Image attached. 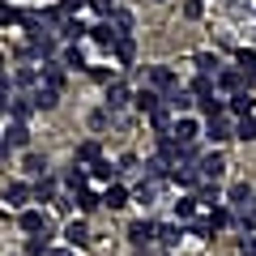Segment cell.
<instances>
[{"mask_svg": "<svg viewBox=\"0 0 256 256\" xmlns=\"http://www.w3.org/2000/svg\"><path fill=\"white\" fill-rule=\"evenodd\" d=\"M47 256H73L68 248H47Z\"/></svg>", "mask_w": 256, "mask_h": 256, "instance_id": "obj_49", "label": "cell"}, {"mask_svg": "<svg viewBox=\"0 0 256 256\" xmlns=\"http://www.w3.org/2000/svg\"><path fill=\"white\" fill-rule=\"evenodd\" d=\"M56 192H60V180H56V175L34 180V201H56Z\"/></svg>", "mask_w": 256, "mask_h": 256, "instance_id": "obj_28", "label": "cell"}, {"mask_svg": "<svg viewBox=\"0 0 256 256\" xmlns=\"http://www.w3.org/2000/svg\"><path fill=\"white\" fill-rule=\"evenodd\" d=\"M4 111H9V98H4V94H0V116H4Z\"/></svg>", "mask_w": 256, "mask_h": 256, "instance_id": "obj_51", "label": "cell"}, {"mask_svg": "<svg viewBox=\"0 0 256 256\" xmlns=\"http://www.w3.org/2000/svg\"><path fill=\"white\" fill-rule=\"evenodd\" d=\"M158 244L162 248H180V239H184V222H158Z\"/></svg>", "mask_w": 256, "mask_h": 256, "instance_id": "obj_15", "label": "cell"}, {"mask_svg": "<svg viewBox=\"0 0 256 256\" xmlns=\"http://www.w3.org/2000/svg\"><path fill=\"white\" fill-rule=\"evenodd\" d=\"M0 73H4V52H0Z\"/></svg>", "mask_w": 256, "mask_h": 256, "instance_id": "obj_52", "label": "cell"}, {"mask_svg": "<svg viewBox=\"0 0 256 256\" xmlns=\"http://www.w3.org/2000/svg\"><path fill=\"white\" fill-rule=\"evenodd\" d=\"M154 235H158V222H150V218H141V222L128 226V239H132V244H154Z\"/></svg>", "mask_w": 256, "mask_h": 256, "instance_id": "obj_19", "label": "cell"}, {"mask_svg": "<svg viewBox=\"0 0 256 256\" xmlns=\"http://www.w3.org/2000/svg\"><path fill=\"white\" fill-rule=\"evenodd\" d=\"M102 102H107L102 111H107V116H116V111H124L128 102H132V90H128L124 82H111V86H107V98H102Z\"/></svg>", "mask_w": 256, "mask_h": 256, "instance_id": "obj_5", "label": "cell"}, {"mask_svg": "<svg viewBox=\"0 0 256 256\" xmlns=\"http://www.w3.org/2000/svg\"><path fill=\"white\" fill-rule=\"evenodd\" d=\"M111 26H116L120 34H128V30H132V18H128L124 9H116V13H111Z\"/></svg>", "mask_w": 256, "mask_h": 256, "instance_id": "obj_41", "label": "cell"}, {"mask_svg": "<svg viewBox=\"0 0 256 256\" xmlns=\"http://www.w3.org/2000/svg\"><path fill=\"white\" fill-rule=\"evenodd\" d=\"M22 171H26L30 180H43V175H52V171H47V158H43V154H26V158H22Z\"/></svg>", "mask_w": 256, "mask_h": 256, "instance_id": "obj_29", "label": "cell"}, {"mask_svg": "<svg viewBox=\"0 0 256 256\" xmlns=\"http://www.w3.org/2000/svg\"><path fill=\"white\" fill-rule=\"evenodd\" d=\"M9 116L22 120V124L34 116V102H30V94H9Z\"/></svg>", "mask_w": 256, "mask_h": 256, "instance_id": "obj_21", "label": "cell"}, {"mask_svg": "<svg viewBox=\"0 0 256 256\" xmlns=\"http://www.w3.org/2000/svg\"><path fill=\"white\" fill-rule=\"evenodd\" d=\"M235 137H239V141H256V116L235 120Z\"/></svg>", "mask_w": 256, "mask_h": 256, "instance_id": "obj_38", "label": "cell"}, {"mask_svg": "<svg viewBox=\"0 0 256 256\" xmlns=\"http://www.w3.org/2000/svg\"><path fill=\"white\" fill-rule=\"evenodd\" d=\"M171 116H175V111H171V107H166V102H162V107H158V111H154V116H150V124H154V137H158V132H171V124H175V120H171Z\"/></svg>", "mask_w": 256, "mask_h": 256, "instance_id": "obj_32", "label": "cell"}, {"mask_svg": "<svg viewBox=\"0 0 256 256\" xmlns=\"http://www.w3.org/2000/svg\"><path fill=\"white\" fill-rule=\"evenodd\" d=\"M90 4H94L98 18H111V13H116V0H90Z\"/></svg>", "mask_w": 256, "mask_h": 256, "instance_id": "obj_46", "label": "cell"}, {"mask_svg": "<svg viewBox=\"0 0 256 256\" xmlns=\"http://www.w3.org/2000/svg\"><path fill=\"white\" fill-rule=\"evenodd\" d=\"M98 158H102V150H98V141H82V146H77V158H73V162H98Z\"/></svg>", "mask_w": 256, "mask_h": 256, "instance_id": "obj_36", "label": "cell"}, {"mask_svg": "<svg viewBox=\"0 0 256 256\" xmlns=\"http://www.w3.org/2000/svg\"><path fill=\"white\" fill-rule=\"evenodd\" d=\"M214 86H218V94H239V90H248V77L239 73V68H218V77H214Z\"/></svg>", "mask_w": 256, "mask_h": 256, "instance_id": "obj_3", "label": "cell"}, {"mask_svg": "<svg viewBox=\"0 0 256 256\" xmlns=\"http://www.w3.org/2000/svg\"><path fill=\"white\" fill-rule=\"evenodd\" d=\"M60 64H64V68H86V52H82L77 43L64 47V60H60Z\"/></svg>", "mask_w": 256, "mask_h": 256, "instance_id": "obj_39", "label": "cell"}, {"mask_svg": "<svg viewBox=\"0 0 256 256\" xmlns=\"http://www.w3.org/2000/svg\"><path fill=\"white\" fill-rule=\"evenodd\" d=\"M26 256H47V235L38 239V235H30V244H26Z\"/></svg>", "mask_w": 256, "mask_h": 256, "instance_id": "obj_42", "label": "cell"}, {"mask_svg": "<svg viewBox=\"0 0 256 256\" xmlns=\"http://www.w3.org/2000/svg\"><path fill=\"white\" fill-rule=\"evenodd\" d=\"M239 252H244V256H256V235H244V239H239Z\"/></svg>", "mask_w": 256, "mask_h": 256, "instance_id": "obj_47", "label": "cell"}, {"mask_svg": "<svg viewBox=\"0 0 256 256\" xmlns=\"http://www.w3.org/2000/svg\"><path fill=\"white\" fill-rule=\"evenodd\" d=\"M192 98H196V102H201V98H214V94H218V86H214V77H205V73H196V77H192Z\"/></svg>", "mask_w": 256, "mask_h": 256, "instance_id": "obj_26", "label": "cell"}, {"mask_svg": "<svg viewBox=\"0 0 256 256\" xmlns=\"http://www.w3.org/2000/svg\"><path fill=\"white\" fill-rule=\"evenodd\" d=\"M73 201H77V210L82 214H94L102 205V192H94V188H82V192H73Z\"/></svg>", "mask_w": 256, "mask_h": 256, "instance_id": "obj_27", "label": "cell"}, {"mask_svg": "<svg viewBox=\"0 0 256 256\" xmlns=\"http://www.w3.org/2000/svg\"><path fill=\"white\" fill-rule=\"evenodd\" d=\"M30 102H34V111H52L56 102H60V90H52V86H34V90H30Z\"/></svg>", "mask_w": 256, "mask_h": 256, "instance_id": "obj_16", "label": "cell"}, {"mask_svg": "<svg viewBox=\"0 0 256 256\" xmlns=\"http://www.w3.org/2000/svg\"><path fill=\"white\" fill-rule=\"evenodd\" d=\"M90 38H94V43H102V47L111 52V47H116V38H124V34H120V30L111 26V18H102L98 26H90Z\"/></svg>", "mask_w": 256, "mask_h": 256, "instance_id": "obj_14", "label": "cell"}, {"mask_svg": "<svg viewBox=\"0 0 256 256\" xmlns=\"http://www.w3.org/2000/svg\"><path fill=\"white\" fill-rule=\"evenodd\" d=\"M175 218L188 226V222L196 218V196H180V201H175Z\"/></svg>", "mask_w": 256, "mask_h": 256, "instance_id": "obj_35", "label": "cell"}, {"mask_svg": "<svg viewBox=\"0 0 256 256\" xmlns=\"http://www.w3.org/2000/svg\"><path fill=\"white\" fill-rule=\"evenodd\" d=\"M158 188H162V180H150V175H146L141 188L132 192V201H137V205H154V201H158Z\"/></svg>", "mask_w": 256, "mask_h": 256, "instance_id": "obj_25", "label": "cell"}, {"mask_svg": "<svg viewBox=\"0 0 256 256\" xmlns=\"http://www.w3.org/2000/svg\"><path fill=\"white\" fill-rule=\"evenodd\" d=\"M210 218H214V226H230V218H235V214H230V205H214V214H210Z\"/></svg>", "mask_w": 256, "mask_h": 256, "instance_id": "obj_40", "label": "cell"}, {"mask_svg": "<svg viewBox=\"0 0 256 256\" xmlns=\"http://www.w3.org/2000/svg\"><path fill=\"white\" fill-rule=\"evenodd\" d=\"M196 171H201V180H205V184H218V180H222V171H226V158H222L218 150H210V154H201Z\"/></svg>", "mask_w": 256, "mask_h": 256, "instance_id": "obj_2", "label": "cell"}, {"mask_svg": "<svg viewBox=\"0 0 256 256\" xmlns=\"http://www.w3.org/2000/svg\"><path fill=\"white\" fill-rule=\"evenodd\" d=\"M171 184H175V188H201V171H196V166H175V171H171Z\"/></svg>", "mask_w": 256, "mask_h": 256, "instance_id": "obj_18", "label": "cell"}, {"mask_svg": "<svg viewBox=\"0 0 256 256\" xmlns=\"http://www.w3.org/2000/svg\"><path fill=\"white\" fill-rule=\"evenodd\" d=\"M137 166H141V162H137V154H124V158L116 162V171H120V175H128V171H137Z\"/></svg>", "mask_w": 256, "mask_h": 256, "instance_id": "obj_44", "label": "cell"}, {"mask_svg": "<svg viewBox=\"0 0 256 256\" xmlns=\"http://www.w3.org/2000/svg\"><path fill=\"white\" fill-rule=\"evenodd\" d=\"M252 210H256V196H252Z\"/></svg>", "mask_w": 256, "mask_h": 256, "instance_id": "obj_53", "label": "cell"}, {"mask_svg": "<svg viewBox=\"0 0 256 256\" xmlns=\"http://www.w3.org/2000/svg\"><path fill=\"white\" fill-rule=\"evenodd\" d=\"M0 137L9 141V150H30V124H22V120H13Z\"/></svg>", "mask_w": 256, "mask_h": 256, "instance_id": "obj_11", "label": "cell"}, {"mask_svg": "<svg viewBox=\"0 0 256 256\" xmlns=\"http://www.w3.org/2000/svg\"><path fill=\"white\" fill-rule=\"evenodd\" d=\"M90 226H86V222L82 218H73V222H68V226H64V244H68V248H90Z\"/></svg>", "mask_w": 256, "mask_h": 256, "instance_id": "obj_10", "label": "cell"}, {"mask_svg": "<svg viewBox=\"0 0 256 256\" xmlns=\"http://www.w3.org/2000/svg\"><path fill=\"white\" fill-rule=\"evenodd\" d=\"M116 175H120V171H116V166L107 162V158L90 162V180H94V184H102V188H111V184H116Z\"/></svg>", "mask_w": 256, "mask_h": 256, "instance_id": "obj_23", "label": "cell"}, {"mask_svg": "<svg viewBox=\"0 0 256 256\" xmlns=\"http://www.w3.org/2000/svg\"><path fill=\"white\" fill-rule=\"evenodd\" d=\"M111 52H116V60H120V68H124V64H132V56H137V43H132V34H124V38H116V47H111Z\"/></svg>", "mask_w": 256, "mask_h": 256, "instance_id": "obj_30", "label": "cell"}, {"mask_svg": "<svg viewBox=\"0 0 256 256\" xmlns=\"http://www.w3.org/2000/svg\"><path fill=\"white\" fill-rule=\"evenodd\" d=\"M201 132L214 141V146H222V141H230V137H235V116H214V120H205V128H201Z\"/></svg>", "mask_w": 256, "mask_h": 256, "instance_id": "obj_1", "label": "cell"}, {"mask_svg": "<svg viewBox=\"0 0 256 256\" xmlns=\"http://www.w3.org/2000/svg\"><path fill=\"white\" fill-rule=\"evenodd\" d=\"M171 137L180 141V146H196V137H201V124H196L192 116H180V120L171 124Z\"/></svg>", "mask_w": 256, "mask_h": 256, "instance_id": "obj_6", "label": "cell"}, {"mask_svg": "<svg viewBox=\"0 0 256 256\" xmlns=\"http://www.w3.org/2000/svg\"><path fill=\"white\" fill-rule=\"evenodd\" d=\"M86 9V0H60V13L64 18H73V13H82Z\"/></svg>", "mask_w": 256, "mask_h": 256, "instance_id": "obj_45", "label": "cell"}, {"mask_svg": "<svg viewBox=\"0 0 256 256\" xmlns=\"http://www.w3.org/2000/svg\"><path fill=\"white\" fill-rule=\"evenodd\" d=\"M38 86L60 90V86H64V64L60 60H43V68H38Z\"/></svg>", "mask_w": 256, "mask_h": 256, "instance_id": "obj_13", "label": "cell"}, {"mask_svg": "<svg viewBox=\"0 0 256 256\" xmlns=\"http://www.w3.org/2000/svg\"><path fill=\"white\" fill-rule=\"evenodd\" d=\"M86 34H90V30H86V26H82L77 18H64L60 26H56V38H68V43H82Z\"/></svg>", "mask_w": 256, "mask_h": 256, "instance_id": "obj_20", "label": "cell"}, {"mask_svg": "<svg viewBox=\"0 0 256 256\" xmlns=\"http://www.w3.org/2000/svg\"><path fill=\"white\" fill-rule=\"evenodd\" d=\"M107 120H111L107 111H94V116H90V128H107Z\"/></svg>", "mask_w": 256, "mask_h": 256, "instance_id": "obj_48", "label": "cell"}, {"mask_svg": "<svg viewBox=\"0 0 256 256\" xmlns=\"http://www.w3.org/2000/svg\"><path fill=\"white\" fill-rule=\"evenodd\" d=\"M162 102H166L171 111H180V116H188V111H192V102H196V98H192L188 90H180V86H175L171 94H162Z\"/></svg>", "mask_w": 256, "mask_h": 256, "instance_id": "obj_22", "label": "cell"}, {"mask_svg": "<svg viewBox=\"0 0 256 256\" xmlns=\"http://www.w3.org/2000/svg\"><path fill=\"white\" fill-rule=\"evenodd\" d=\"M201 13H205V0H184V18H192V22H196Z\"/></svg>", "mask_w": 256, "mask_h": 256, "instance_id": "obj_43", "label": "cell"}, {"mask_svg": "<svg viewBox=\"0 0 256 256\" xmlns=\"http://www.w3.org/2000/svg\"><path fill=\"white\" fill-rule=\"evenodd\" d=\"M154 4H162V0H154Z\"/></svg>", "mask_w": 256, "mask_h": 256, "instance_id": "obj_54", "label": "cell"}, {"mask_svg": "<svg viewBox=\"0 0 256 256\" xmlns=\"http://www.w3.org/2000/svg\"><path fill=\"white\" fill-rule=\"evenodd\" d=\"M64 188H73V192H82V188H90V166H82V162H73V166H68V175H64Z\"/></svg>", "mask_w": 256, "mask_h": 256, "instance_id": "obj_24", "label": "cell"}, {"mask_svg": "<svg viewBox=\"0 0 256 256\" xmlns=\"http://www.w3.org/2000/svg\"><path fill=\"white\" fill-rule=\"evenodd\" d=\"M150 86H154L158 94H171L180 82H175V73L166 68V64H154V68H150Z\"/></svg>", "mask_w": 256, "mask_h": 256, "instance_id": "obj_12", "label": "cell"}, {"mask_svg": "<svg viewBox=\"0 0 256 256\" xmlns=\"http://www.w3.org/2000/svg\"><path fill=\"white\" fill-rule=\"evenodd\" d=\"M226 116H235V120L256 116V98H252V90H239V94H230V98H226Z\"/></svg>", "mask_w": 256, "mask_h": 256, "instance_id": "obj_7", "label": "cell"}, {"mask_svg": "<svg viewBox=\"0 0 256 256\" xmlns=\"http://www.w3.org/2000/svg\"><path fill=\"white\" fill-rule=\"evenodd\" d=\"M235 68H239L244 77L256 73V52H252V47H239V52H235Z\"/></svg>", "mask_w": 256, "mask_h": 256, "instance_id": "obj_34", "label": "cell"}, {"mask_svg": "<svg viewBox=\"0 0 256 256\" xmlns=\"http://www.w3.org/2000/svg\"><path fill=\"white\" fill-rule=\"evenodd\" d=\"M18 226L26 230V235H47V230H52L43 210H22V214H18Z\"/></svg>", "mask_w": 256, "mask_h": 256, "instance_id": "obj_8", "label": "cell"}, {"mask_svg": "<svg viewBox=\"0 0 256 256\" xmlns=\"http://www.w3.org/2000/svg\"><path fill=\"white\" fill-rule=\"evenodd\" d=\"M132 107H137L141 116H154V111L162 107V94H158L154 86H146V90H132Z\"/></svg>", "mask_w": 256, "mask_h": 256, "instance_id": "obj_9", "label": "cell"}, {"mask_svg": "<svg viewBox=\"0 0 256 256\" xmlns=\"http://www.w3.org/2000/svg\"><path fill=\"white\" fill-rule=\"evenodd\" d=\"M188 230H192L196 239H214V235H218V226H214L210 214H205V218H192V222H188Z\"/></svg>", "mask_w": 256, "mask_h": 256, "instance_id": "obj_33", "label": "cell"}, {"mask_svg": "<svg viewBox=\"0 0 256 256\" xmlns=\"http://www.w3.org/2000/svg\"><path fill=\"white\" fill-rule=\"evenodd\" d=\"M128 201H132V192H128V188H124L120 180L111 184V188H102V205H111V210H124Z\"/></svg>", "mask_w": 256, "mask_h": 256, "instance_id": "obj_17", "label": "cell"}, {"mask_svg": "<svg viewBox=\"0 0 256 256\" xmlns=\"http://www.w3.org/2000/svg\"><path fill=\"white\" fill-rule=\"evenodd\" d=\"M13 86H30V90H34V86H38V68H34V64H22L18 73H13Z\"/></svg>", "mask_w": 256, "mask_h": 256, "instance_id": "obj_37", "label": "cell"}, {"mask_svg": "<svg viewBox=\"0 0 256 256\" xmlns=\"http://www.w3.org/2000/svg\"><path fill=\"white\" fill-rule=\"evenodd\" d=\"M30 201H34V188H30V184H9V188H4V205H9V210H30Z\"/></svg>", "mask_w": 256, "mask_h": 256, "instance_id": "obj_4", "label": "cell"}, {"mask_svg": "<svg viewBox=\"0 0 256 256\" xmlns=\"http://www.w3.org/2000/svg\"><path fill=\"white\" fill-rule=\"evenodd\" d=\"M192 64H196V73H205V77H218V68H222V60H218L214 52H201Z\"/></svg>", "mask_w": 256, "mask_h": 256, "instance_id": "obj_31", "label": "cell"}, {"mask_svg": "<svg viewBox=\"0 0 256 256\" xmlns=\"http://www.w3.org/2000/svg\"><path fill=\"white\" fill-rule=\"evenodd\" d=\"M0 158H9V141L4 137H0Z\"/></svg>", "mask_w": 256, "mask_h": 256, "instance_id": "obj_50", "label": "cell"}]
</instances>
